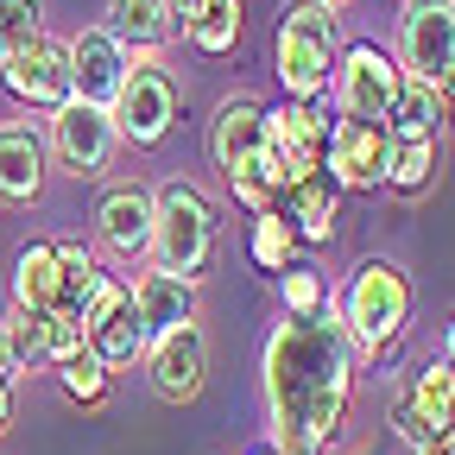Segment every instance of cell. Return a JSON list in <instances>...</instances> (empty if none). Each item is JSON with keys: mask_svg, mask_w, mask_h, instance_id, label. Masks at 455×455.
Returning <instances> with one entry per match:
<instances>
[{"mask_svg": "<svg viewBox=\"0 0 455 455\" xmlns=\"http://www.w3.org/2000/svg\"><path fill=\"white\" fill-rule=\"evenodd\" d=\"M361 355L348 329H341L335 304L316 316H278L259 355V386H266V424L272 449L284 455H323L348 418Z\"/></svg>", "mask_w": 455, "mask_h": 455, "instance_id": "obj_1", "label": "cell"}, {"mask_svg": "<svg viewBox=\"0 0 455 455\" xmlns=\"http://www.w3.org/2000/svg\"><path fill=\"white\" fill-rule=\"evenodd\" d=\"M272 57H278L284 95L304 101V108H316V101L335 89V57H341L335 7H323V0H284V7H278Z\"/></svg>", "mask_w": 455, "mask_h": 455, "instance_id": "obj_2", "label": "cell"}, {"mask_svg": "<svg viewBox=\"0 0 455 455\" xmlns=\"http://www.w3.org/2000/svg\"><path fill=\"white\" fill-rule=\"evenodd\" d=\"M341 329H348L355 355H386L398 348V335L411 329V278L398 259H361L348 272V291L335 304Z\"/></svg>", "mask_w": 455, "mask_h": 455, "instance_id": "obj_3", "label": "cell"}, {"mask_svg": "<svg viewBox=\"0 0 455 455\" xmlns=\"http://www.w3.org/2000/svg\"><path fill=\"white\" fill-rule=\"evenodd\" d=\"M215 247H221L215 203L196 184H158L152 190V266L203 284V272L215 266Z\"/></svg>", "mask_w": 455, "mask_h": 455, "instance_id": "obj_4", "label": "cell"}, {"mask_svg": "<svg viewBox=\"0 0 455 455\" xmlns=\"http://www.w3.org/2000/svg\"><path fill=\"white\" fill-rule=\"evenodd\" d=\"M398 89H405V70H398V57L373 38L348 44L335 57V108H341V121H367V127H386V114L398 101Z\"/></svg>", "mask_w": 455, "mask_h": 455, "instance_id": "obj_5", "label": "cell"}, {"mask_svg": "<svg viewBox=\"0 0 455 455\" xmlns=\"http://www.w3.org/2000/svg\"><path fill=\"white\" fill-rule=\"evenodd\" d=\"M83 348H89L108 373L146 361L140 310H133V298H127V284H121V278H108V272H101V284H95L89 304H83Z\"/></svg>", "mask_w": 455, "mask_h": 455, "instance_id": "obj_6", "label": "cell"}, {"mask_svg": "<svg viewBox=\"0 0 455 455\" xmlns=\"http://www.w3.org/2000/svg\"><path fill=\"white\" fill-rule=\"evenodd\" d=\"M114 133L121 140H133V146H158L164 133H171V121H178V76H171L164 64H140L133 57V70H127V83H121V95H114Z\"/></svg>", "mask_w": 455, "mask_h": 455, "instance_id": "obj_7", "label": "cell"}, {"mask_svg": "<svg viewBox=\"0 0 455 455\" xmlns=\"http://www.w3.org/2000/svg\"><path fill=\"white\" fill-rule=\"evenodd\" d=\"M44 152L70 171V178H101L121 152V133H114V114L108 108H89V101H64L51 114V140Z\"/></svg>", "mask_w": 455, "mask_h": 455, "instance_id": "obj_8", "label": "cell"}, {"mask_svg": "<svg viewBox=\"0 0 455 455\" xmlns=\"http://www.w3.org/2000/svg\"><path fill=\"white\" fill-rule=\"evenodd\" d=\"M398 70L424 83L455 70V0H405V13H398Z\"/></svg>", "mask_w": 455, "mask_h": 455, "instance_id": "obj_9", "label": "cell"}, {"mask_svg": "<svg viewBox=\"0 0 455 455\" xmlns=\"http://www.w3.org/2000/svg\"><path fill=\"white\" fill-rule=\"evenodd\" d=\"M329 114L323 101L304 108V101H278L266 108V158L284 171V190H291L298 178H310V171H323V146H329Z\"/></svg>", "mask_w": 455, "mask_h": 455, "instance_id": "obj_10", "label": "cell"}, {"mask_svg": "<svg viewBox=\"0 0 455 455\" xmlns=\"http://www.w3.org/2000/svg\"><path fill=\"white\" fill-rule=\"evenodd\" d=\"M146 379H152V392L164 405H190V398L209 386V335H203V323H184V329L158 335L146 348Z\"/></svg>", "mask_w": 455, "mask_h": 455, "instance_id": "obj_11", "label": "cell"}, {"mask_svg": "<svg viewBox=\"0 0 455 455\" xmlns=\"http://www.w3.org/2000/svg\"><path fill=\"white\" fill-rule=\"evenodd\" d=\"M386 127H367V121H335L329 127V146H323V178L335 190H386Z\"/></svg>", "mask_w": 455, "mask_h": 455, "instance_id": "obj_12", "label": "cell"}, {"mask_svg": "<svg viewBox=\"0 0 455 455\" xmlns=\"http://www.w3.org/2000/svg\"><path fill=\"white\" fill-rule=\"evenodd\" d=\"M0 83H7L13 101L57 114V108L70 101V57H64V44H57V38H32L26 51L0 57Z\"/></svg>", "mask_w": 455, "mask_h": 455, "instance_id": "obj_13", "label": "cell"}, {"mask_svg": "<svg viewBox=\"0 0 455 455\" xmlns=\"http://www.w3.org/2000/svg\"><path fill=\"white\" fill-rule=\"evenodd\" d=\"M70 101H89V108H114V95H121L127 70H133V51H121L101 26H83L70 44Z\"/></svg>", "mask_w": 455, "mask_h": 455, "instance_id": "obj_14", "label": "cell"}, {"mask_svg": "<svg viewBox=\"0 0 455 455\" xmlns=\"http://www.w3.org/2000/svg\"><path fill=\"white\" fill-rule=\"evenodd\" d=\"M266 152V108L253 95H235L215 108L209 121V158L221 178H241V171H253V158Z\"/></svg>", "mask_w": 455, "mask_h": 455, "instance_id": "obj_15", "label": "cell"}, {"mask_svg": "<svg viewBox=\"0 0 455 455\" xmlns=\"http://www.w3.org/2000/svg\"><path fill=\"white\" fill-rule=\"evenodd\" d=\"M127 298H133V310H140V329H146V348H152L158 335H171V329H184V323H196V284H190V278H178V272H158V266L133 272V284H127Z\"/></svg>", "mask_w": 455, "mask_h": 455, "instance_id": "obj_16", "label": "cell"}, {"mask_svg": "<svg viewBox=\"0 0 455 455\" xmlns=\"http://www.w3.org/2000/svg\"><path fill=\"white\" fill-rule=\"evenodd\" d=\"M95 235L108 253H121V259H140L152 253V190L146 184H114L95 209Z\"/></svg>", "mask_w": 455, "mask_h": 455, "instance_id": "obj_17", "label": "cell"}, {"mask_svg": "<svg viewBox=\"0 0 455 455\" xmlns=\"http://www.w3.org/2000/svg\"><path fill=\"white\" fill-rule=\"evenodd\" d=\"M44 171H51L44 133L26 127V121H0V203H13V209L38 203Z\"/></svg>", "mask_w": 455, "mask_h": 455, "instance_id": "obj_18", "label": "cell"}, {"mask_svg": "<svg viewBox=\"0 0 455 455\" xmlns=\"http://www.w3.org/2000/svg\"><path fill=\"white\" fill-rule=\"evenodd\" d=\"M335 209H341V190H335V184L323 178V171L298 178L291 190L278 196V215L291 221L298 247H323V241H335Z\"/></svg>", "mask_w": 455, "mask_h": 455, "instance_id": "obj_19", "label": "cell"}, {"mask_svg": "<svg viewBox=\"0 0 455 455\" xmlns=\"http://www.w3.org/2000/svg\"><path fill=\"white\" fill-rule=\"evenodd\" d=\"M64 304V272H57V241H32L13 259V310H57Z\"/></svg>", "mask_w": 455, "mask_h": 455, "instance_id": "obj_20", "label": "cell"}, {"mask_svg": "<svg viewBox=\"0 0 455 455\" xmlns=\"http://www.w3.org/2000/svg\"><path fill=\"white\" fill-rule=\"evenodd\" d=\"M386 140H443V101H436V83L424 76H405L392 114H386Z\"/></svg>", "mask_w": 455, "mask_h": 455, "instance_id": "obj_21", "label": "cell"}, {"mask_svg": "<svg viewBox=\"0 0 455 455\" xmlns=\"http://www.w3.org/2000/svg\"><path fill=\"white\" fill-rule=\"evenodd\" d=\"M121 51H158L171 38L164 0H108V26H101Z\"/></svg>", "mask_w": 455, "mask_h": 455, "instance_id": "obj_22", "label": "cell"}, {"mask_svg": "<svg viewBox=\"0 0 455 455\" xmlns=\"http://www.w3.org/2000/svg\"><path fill=\"white\" fill-rule=\"evenodd\" d=\"M405 405L418 411V424H424L430 436H443V430L455 424V367H449V361L418 367V379L405 386Z\"/></svg>", "mask_w": 455, "mask_h": 455, "instance_id": "obj_23", "label": "cell"}, {"mask_svg": "<svg viewBox=\"0 0 455 455\" xmlns=\"http://www.w3.org/2000/svg\"><path fill=\"white\" fill-rule=\"evenodd\" d=\"M436 158H443V140H392V152H386V190L418 196L436 178Z\"/></svg>", "mask_w": 455, "mask_h": 455, "instance_id": "obj_24", "label": "cell"}, {"mask_svg": "<svg viewBox=\"0 0 455 455\" xmlns=\"http://www.w3.org/2000/svg\"><path fill=\"white\" fill-rule=\"evenodd\" d=\"M241 20H247L241 0H203V13L184 26V38H190L203 57H228V51L241 44Z\"/></svg>", "mask_w": 455, "mask_h": 455, "instance_id": "obj_25", "label": "cell"}, {"mask_svg": "<svg viewBox=\"0 0 455 455\" xmlns=\"http://www.w3.org/2000/svg\"><path fill=\"white\" fill-rule=\"evenodd\" d=\"M247 259L259 266V272H284V266H298V235H291V221H284L278 209H266V215H253V228H247Z\"/></svg>", "mask_w": 455, "mask_h": 455, "instance_id": "obj_26", "label": "cell"}, {"mask_svg": "<svg viewBox=\"0 0 455 455\" xmlns=\"http://www.w3.org/2000/svg\"><path fill=\"white\" fill-rule=\"evenodd\" d=\"M44 316H51V310H44ZM44 316H38V310H13V316H7V329H0V341H7V355H13V367H20V373L51 367V335H44Z\"/></svg>", "mask_w": 455, "mask_h": 455, "instance_id": "obj_27", "label": "cell"}, {"mask_svg": "<svg viewBox=\"0 0 455 455\" xmlns=\"http://www.w3.org/2000/svg\"><path fill=\"white\" fill-rule=\"evenodd\" d=\"M278 291H284V316H316V310H329L335 304V291L323 284V272L316 266H284L278 272Z\"/></svg>", "mask_w": 455, "mask_h": 455, "instance_id": "obj_28", "label": "cell"}, {"mask_svg": "<svg viewBox=\"0 0 455 455\" xmlns=\"http://www.w3.org/2000/svg\"><path fill=\"white\" fill-rule=\"evenodd\" d=\"M57 272H64V304H70V310H83L89 291L101 284V259H95L83 241H57Z\"/></svg>", "mask_w": 455, "mask_h": 455, "instance_id": "obj_29", "label": "cell"}, {"mask_svg": "<svg viewBox=\"0 0 455 455\" xmlns=\"http://www.w3.org/2000/svg\"><path fill=\"white\" fill-rule=\"evenodd\" d=\"M44 38V0H0V57Z\"/></svg>", "mask_w": 455, "mask_h": 455, "instance_id": "obj_30", "label": "cell"}, {"mask_svg": "<svg viewBox=\"0 0 455 455\" xmlns=\"http://www.w3.org/2000/svg\"><path fill=\"white\" fill-rule=\"evenodd\" d=\"M57 379H64V392L76 398V405H89V411H101V405H108V367H101L95 355L64 361V367H57Z\"/></svg>", "mask_w": 455, "mask_h": 455, "instance_id": "obj_31", "label": "cell"}, {"mask_svg": "<svg viewBox=\"0 0 455 455\" xmlns=\"http://www.w3.org/2000/svg\"><path fill=\"white\" fill-rule=\"evenodd\" d=\"M392 424H398V436H405V443H411V449H424V443H430V430H424V424H418V411H411V405H405V398H398V405H392Z\"/></svg>", "mask_w": 455, "mask_h": 455, "instance_id": "obj_32", "label": "cell"}, {"mask_svg": "<svg viewBox=\"0 0 455 455\" xmlns=\"http://www.w3.org/2000/svg\"><path fill=\"white\" fill-rule=\"evenodd\" d=\"M203 13V0H164V20H171V32H178V26H190Z\"/></svg>", "mask_w": 455, "mask_h": 455, "instance_id": "obj_33", "label": "cell"}, {"mask_svg": "<svg viewBox=\"0 0 455 455\" xmlns=\"http://www.w3.org/2000/svg\"><path fill=\"white\" fill-rule=\"evenodd\" d=\"M7 424H13V386L0 379V430H7Z\"/></svg>", "mask_w": 455, "mask_h": 455, "instance_id": "obj_34", "label": "cell"}, {"mask_svg": "<svg viewBox=\"0 0 455 455\" xmlns=\"http://www.w3.org/2000/svg\"><path fill=\"white\" fill-rule=\"evenodd\" d=\"M0 379H7V386L20 379V367H13V355H7V341H0Z\"/></svg>", "mask_w": 455, "mask_h": 455, "instance_id": "obj_35", "label": "cell"}, {"mask_svg": "<svg viewBox=\"0 0 455 455\" xmlns=\"http://www.w3.org/2000/svg\"><path fill=\"white\" fill-rule=\"evenodd\" d=\"M443 361L455 367V316H449V329H443Z\"/></svg>", "mask_w": 455, "mask_h": 455, "instance_id": "obj_36", "label": "cell"}, {"mask_svg": "<svg viewBox=\"0 0 455 455\" xmlns=\"http://www.w3.org/2000/svg\"><path fill=\"white\" fill-rule=\"evenodd\" d=\"M418 455H455V449H449V436H430V443H424Z\"/></svg>", "mask_w": 455, "mask_h": 455, "instance_id": "obj_37", "label": "cell"}, {"mask_svg": "<svg viewBox=\"0 0 455 455\" xmlns=\"http://www.w3.org/2000/svg\"><path fill=\"white\" fill-rule=\"evenodd\" d=\"M247 455H284V449H272V443H259V449H247Z\"/></svg>", "mask_w": 455, "mask_h": 455, "instance_id": "obj_38", "label": "cell"}, {"mask_svg": "<svg viewBox=\"0 0 455 455\" xmlns=\"http://www.w3.org/2000/svg\"><path fill=\"white\" fill-rule=\"evenodd\" d=\"M443 436H449V449H455V424H449V430H443Z\"/></svg>", "mask_w": 455, "mask_h": 455, "instance_id": "obj_39", "label": "cell"}, {"mask_svg": "<svg viewBox=\"0 0 455 455\" xmlns=\"http://www.w3.org/2000/svg\"><path fill=\"white\" fill-rule=\"evenodd\" d=\"M323 7H341V0H323Z\"/></svg>", "mask_w": 455, "mask_h": 455, "instance_id": "obj_40", "label": "cell"}]
</instances>
